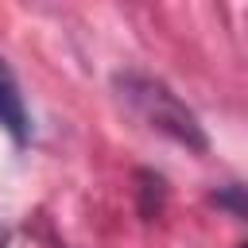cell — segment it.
<instances>
[{
    "mask_svg": "<svg viewBox=\"0 0 248 248\" xmlns=\"http://www.w3.org/2000/svg\"><path fill=\"white\" fill-rule=\"evenodd\" d=\"M112 89L116 97L151 128V132H163L170 136L174 143L190 147V151H209V140H205V128L198 124V116L159 81V78H147V74H136V70H124L112 78Z\"/></svg>",
    "mask_w": 248,
    "mask_h": 248,
    "instance_id": "1",
    "label": "cell"
},
{
    "mask_svg": "<svg viewBox=\"0 0 248 248\" xmlns=\"http://www.w3.org/2000/svg\"><path fill=\"white\" fill-rule=\"evenodd\" d=\"M0 128L16 140V143H27V108H23V93L16 85V74L12 66L0 58Z\"/></svg>",
    "mask_w": 248,
    "mask_h": 248,
    "instance_id": "2",
    "label": "cell"
},
{
    "mask_svg": "<svg viewBox=\"0 0 248 248\" xmlns=\"http://www.w3.org/2000/svg\"><path fill=\"white\" fill-rule=\"evenodd\" d=\"M213 202H217V205H229L236 217H244V186H236V182H232L225 194H213Z\"/></svg>",
    "mask_w": 248,
    "mask_h": 248,
    "instance_id": "3",
    "label": "cell"
},
{
    "mask_svg": "<svg viewBox=\"0 0 248 248\" xmlns=\"http://www.w3.org/2000/svg\"><path fill=\"white\" fill-rule=\"evenodd\" d=\"M4 240H8V232H4V225H0V248H4Z\"/></svg>",
    "mask_w": 248,
    "mask_h": 248,
    "instance_id": "4",
    "label": "cell"
}]
</instances>
